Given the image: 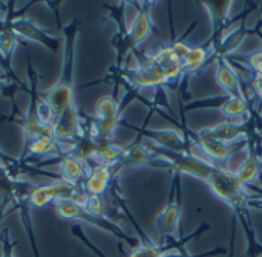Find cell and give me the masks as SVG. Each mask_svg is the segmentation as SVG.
<instances>
[{"mask_svg": "<svg viewBox=\"0 0 262 257\" xmlns=\"http://www.w3.org/2000/svg\"><path fill=\"white\" fill-rule=\"evenodd\" d=\"M178 218H180V210L177 205H170L164 215L161 216L160 219V228H161V233H172L178 224Z\"/></svg>", "mask_w": 262, "mask_h": 257, "instance_id": "13", "label": "cell"}, {"mask_svg": "<svg viewBox=\"0 0 262 257\" xmlns=\"http://www.w3.org/2000/svg\"><path fill=\"white\" fill-rule=\"evenodd\" d=\"M252 66L259 72V75H262V54H258L252 58Z\"/></svg>", "mask_w": 262, "mask_h": 257, "instance_id": "24", "label": "cell"}, {"mask_svg": "<svg viewBox=\"0 0 262 257\" xmlns=\"http://www.w3.org/2000/svg\"><path fill=\"white\" fill-rule=\"evenodd\" d=\"M52 130H54V138L57 141H60L61 144L75 143L80 136H83V133H81V120H80V115H78L77 103L68 106L55 118Z\"/></svg>", "mask_w": 262, "mask_h": 257, "instance_id": "4", "label": "cell"}, {"mask_svg": "<svg viewBox=\"0 0 262 257\" xmlns=\"http://www.w3.org/2000/svg\"><path fill=\"white\" fill-rule=\"evenodd\" d=\"M0 164L6 166V167H8L9 170H14V167H15V164H17V162H15L14 159H11V158H9L8 155H5V153H3V152L0 150Z\"/></svg>", "mask_w": 262, "mask_h": 257, "instance_id": "23", "label": "cell"}, {"mask_svg": "<svg viewBox=\"0 0 262 257\" xmlns=\"http://www.w3.org/2000/svg\"><path fill=\"white\" fill-rule=\"evenodd\" d=\"M150 32V20H149V15L147 12H140V15L135 18L130 31H129V37L130 40L137 44L140 41H143Z\"/></svg>", "mask_w": 262, "mask_h": 257, "instance_id": "10", "label": "cell"}, {"mask_svg": "<svg viewBox=\"0 0 262 257\" xmlns=\"http://www.w3.org/2000/svg\"><path fill=\"white\" fill-rule=\"evenodd\" d=\"M11 29L14 31V34L18 38L28 40V41H34L41 44L43 48L49 49L51 52H57L60 48V37L54 35L52 32L43 29L41 26H38L37 23H34L32 20L26 18V17H15L9 21Z\"/></svg>", "mask_w": 262, "mask_h": 257, "instance_id": "3", "label": "cell"}, {"mask_svg": "<svg viewBox=\"0 0 262 257\" xmlns=\"http://www.w3.org/2000/svg\"><path fill=\"white\" fill-rule=\"evenodd\" d=\"M8 89H9V83L0 78V94H6Z\"/></svg>", "mask_w": 262, "mask_h": 257, "instance_id": "26", "label": "cell"}, {"mask_svg": "<svg viewBox=\"0 0 262 257\" xmlns=\"http://www.w3.org/2000/svg\"><path fill=\"white\" fill-rule=\"evenodd\" d=\"M109 181H111V167L95 164L91 169V173L88 175L83 189L89 195L101 196L106 192V189L109 185Z\"/></svg>", "mask_w": 262, "mask_h": 257, "instance_id": "8", "label": "cell"}, {"mask_svg": "<svg viewBox=\"0 0 262 257\" xmlns=\"http://www.w3.org/2000/svg\"><path fill=\"white\" fill-rule=\"evenodd\" d=\"M246 109V104L241 98L238 97H233L232 100H229L224 106H223V112L230 115V116H236V115H241Z\"/></svg>", "mask_w": 262, "mask_h": 257, "instance_id": "19", "label": "cell"}, {"mask_svg": "<svg viewBox=\"0 0 262 257\" xmlns=\"http://www.w3.org/2000/svg\"><path fill=\"white\" fill-rule=\"evenodd\" d=\"M89 173L91 169L86 166V162L74 158L72 155H63L58 161V175L61 181L78 185L83 179L86 181Z\"/></svg>", "mask_w": 262, "mask_h": 257, "instance_id": "5", "label": "cell"}, {"mask_svg": "<svg viewBox=\"0 0 262 257\" xmlns=\"http://www.w3.org/2000/svg\"><path fill=\"white\" fill-rule=\"evenodd\" d=\"M84 189H78V185L69 184L61 179H55L51 184L34 187L29 193L28 204L34 208H43L48 204H54L58 199H74L77 202H83L86 198Z\"/></svg>", "mask_w": 262, "mask_h": 257, "instance_id": "2", "label": "cell"}, {"mask_svg": "<svg viewBox=\"0 0 262 257\" xmlns=\"http://www.w3.org/2000/svg\"><path fill=\"white\" fill-rule=\"evenodd\" d=\"M35 112H37V118L41 124L52 127L54 121H55V113L52 110V107L49 106V103L40 95V92L35 94Z\"/></svg>", "mask_w": 262, "mask_h": 257, "instance_id": "11", "label": "cell"}, {"mask_svg": "<svg viewBox=\"0 0 262 257\" xmlns=\"http://www.w3.org/2000/svg\"><path fill=\"white\" fill-rule=\"evenodd\" d=\"M0 244H2V257H15V254H14L15 244L11 241L9 228L2 230V233H0Z\"/></svg>", "mask_w": 262, "mask_h": 257, "instance_id": "18", "label": "cell"}, {"mask_svg": "<svg viewBox=\"0 0 262 257\" xmlns=\"http://www.w3.org/2000/svg\"><path fill=\"white\" fill-rule=\"evenodd\" d=\"M206 60V51L203 48H195V49H190L187 57L184 58V64L186 66H190V67H196L200 66L203 61Z\"/></svg>", "mask_w": 262, "mask_h": 257, "instance_id": "21", "label": "cell"}, {"mask_svg": "<svg viewBox=\"0 0 262 257\" xmlns=\"http://www.w3.org/2000/svg\"><path fill=\"white\" fill-rule=\"evenodd\" d=\"M129 257H158V253L152 248H137Z\"/></svg>", "mask_w": 262, "mask_h": 257, "instance_id": "22", "label": "cell"}, {"mask_svg": "<svg viewBox=\"0 0 262 257\" xmlns=\"http://www.w3.org/2000/svg\"><path fill=\"white\" fill-rule=\"evenodd\" d=\"M118 113V104L112 97H103L97 101L95 106V115L97 120H106V118H114Z\"/></svg>", "mask_w": 262, "mask_h": 257, "instance_id": "12", "label": "cell"}, {"mask_svg": "<svg viewBox=\"0 0 262 257\" xmlns=\"http://www.w3.org/2000/svg\"><path fill=\"white\" fill-rule=\"evenodd\" d=\"M81 207L84 208L86 213H89L94 218H103V201L101 196L98 195H86L84 201L81 202Z\"/></svg>", "mask_w": 262, "mask_h": 257, "instance_id": "14", "label": "cell"}, {"mask_svg": "<svg viewBox=\"0 0 262 257\" xmlns=\"http://www.w3.org/2000/svg\"><path fill=\"white\" fill-rule=\"evenodd\" d=\"M64 34V55L60 80L49 87L48 90L40 92V95L52 107L55 118L71 104L75 103V89H74V55H75V23L63 28Z\"/></svg>", "mask_w": 262, "mask_h": 257, "instance_id": "1", "label": "cell"}, {"mask_svg": "<svg viewBox=\"0 0 262 257\" xmlns=\"http://www.w3.org/2000/svg\"><path fill=\"white\" fill-rule=\"evenodd\" d=\"M210 185L212 189L226 201L233 202L239 196V179L238 176H233L226 172H213L210 176Z\"/></svg>", "mask_w": 262, "mask_h": 257, "instance_id": "6", "label": "cell"}, {"mask_svg": "<svg viewBox=\"0 0 262 257\" xmlns=\"http://www.w3.org/2000/svg\"><path fill=\"white\" fill-rule=\"evenodd\" d=\"M121 158H124L130 164H140L147 159V152L141 146H134L126 153H121Z\"/></svg>", "mask_w": 262, "mask_h": 257, "instance_id": "17", "label": "cell"}, {"mask_svg": "<svg viewBox=\"0 0 262 257\" xmlns=\"http://www.w3.org/2000/svg\"><path fill=\"white\" fill-rule=\"evenodd\" d=\"M5 21L6 23H2V26H0V58L5 63H9L14 52H15V49H17L18 37L11 29L9 20L6 18Z\"/></svg>", "mask_w": 262, "mask_h": 257, "instance_id": "9", "label": "cell"}, {"mask_svg": "<svg viewBox=\"0 0 262 257\" xmlns=\"http://www.w3.org/2000/svg\"><path fill=\"white\" fill-rule=\"evenodd\" d=\"M256 173H258V166H256L255 159H249V161L244 164V167L239 170L238 179H239L241 184H244V182L252 181V179L256 176Z\"/></svg>", "mask_w": 262, "mask_h": 257, "instance_id": "20", "label": "cell"}, {"mask_svg": "<svg viewBox=\"0 0 262 257\" xmlns=\"http://www.w3.org/2000/svg\"><path fill=\"white\" fill-rule=\"evenodd\" d=\"M203 147L215 158H220V159H224L227 155H229V147L221 144V143H216V141H212V139H204L203 143Z\"/></svg>", "mask_w": 262, "mask_h": 257, "instance_id": "15", "label": "cell"}, {"mask_svg": "<svg viewBox=\"0 0 262 257\" xmlns=\"http://www.w3.org/2000/svg\"><path fill=\"white\" fill-rule=\"evenodd\" d=\"M0 60H2V58H0Z\"/></svg>", "mask_w": 262, "mask_h": 257, "instance_id": "27", "label": "cell"}, {"mask_svg": "<svg viewBox=\"0 0 262 257\" xmlns=\"http://www.w3.org/2000/svg\"><path fill=\"white\" fill-rule=\"evenodd\" d=\"M218 78H220V83L229 90V92H235L238 89V84H236V77L233 74V71H230L227 66H223L220 69V74H218Z\"/></svg>", "mask_w": 262, "mask_h": 257, "instance_id": "16", "label": "cell"}, {"mask_svg": "<svg viewBox=\"0 0 262 257\" xmlns=\"http://www.w3.org/2000/svg\"><path fill=\"white\" fill-rule=\"evenodd\" d=\"M63 156L64 155V146L57 141L54 136H38L35 138L25 150L21 158H31V156Z\"/></svg>", "mask_w": 262, "mask_h": 257, "instance_id": "7", "label": "cell"}, {"mask_svg": "<svg viewBox=\"0 0 262 257\" xmlns=\"http://www.w3.org/2000/svg\"><path fill=\"white\" fill-rule=\"evenodd\" d=\"M253 86H255V89H256V92H258V95L262 98V75H259L256 80H255V83H253Z\"/></svg>", "mask_w": 262, "mask_h": 257, "instance_id": "25", "label": "cell"}]
</instances>
